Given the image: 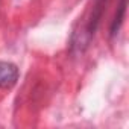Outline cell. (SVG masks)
Masks as SVG:
<instances>
[{
  "instance_id": "6da1fadb",
  "label": "cell",
  "mask_w": 129,
  "mask_h": 129,
  "mask_svg": "<svg viewBox=\"0 0 129 129\" xmlns=\"http://www.w3.org/2000/svg\"><path fill=\"white\" fill-rule=\"evenodd\" d=\"M106 2L108 0H94V3L90 9V14H88V20H85L84 27L81 29V32L73 34V43H72L73 49H78L79 52H84L90 46V43H91V40H93V37H94L99 24H100Z\"/></svg>"
},
{
  "instance_id": "7a4b0ae2",
  "label": "cell",
  "mask_w": 129,
  "mask_h": 129,
  "mask_svg": "<svg viewBox=\"0 0 129 129\" xmlns=\"http://www.w3.org/2000/svg\"><path fill=\"white\" fill-rule=\"evenodd\" d=\"M20 72L15 64L0 61V88L2 90H11L17 81H18Z\"/></svg>"
},
{
  "instance_id": "3957f363",
  "label": "cell",
  "mask_w": 129,
  "mask_h": 129,
  "mask_svg": "<svg viewBox=\"0 0 129 129\" xmlns=\"http://www.w3.org/2000/svg\"><path fill=\"white\" fill-rule=\"evenodd\" d=\"M126 8H127V2L126 0H120V5L115 11V15H114V20L111 23V27H109V35L111 37H115L123 24V20H124V15H126Z\"/></svg>"
}]
</instances>
